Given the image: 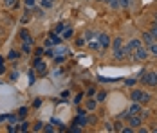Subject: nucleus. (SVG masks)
Masks as SVG:
<instances>
[{
  "mask_svg": "<svg viewBox=\"0 0 157 133\" xmlns=\"http://www.w3.org/2000/svg\"><path fill=\"white\" fill-rule=\"evenodd\" d=\"M141 81L150 85V86H157V74L155 72H148V74H143L141 76Z\"/></svg>",
  "mask_w": 157,
  "mask_h": 133,
  "instance_id": "obj_1",
  "label": "nucleus"
},
{
  "mask_svg": "<svg viewBox=\"0 0 157 133\" xmlns=\"http://www.w3.org/2000/svg\"><path fill=\"white\" fill-rule=\"evenodd\" d=\"M35 70H36V74H40V76H45V74H47V65H45L40 58L35 59Z\"/></svg>",
  "mask_w": 157,
  "mask_h": 133,
  "instance_id": "obj_2",
  "label": "nucleus"
},
{
  "mask_svg": "<svg viewBox=\"0 0 157 133\" xmlns=\"http://www.w3.org/2000/svg\"><path fill=\"white\" fill-rule=\"evenodd\" d=\"M134 52H136V59H137V61H144V59L148 58V49L143 47V45H141L139 49H136Z\"/></svg>",
  "mask_w": 157,
  "mask_h": 133,
  "instance_id": "obj_3",
  "label": "nucleus"
},
{
  "mask_svg": "<svg viewBox=\"0 0 157 133\" xmlns=\"http://www.w3.org/2000/svg\"><path fill=\"white\" fill-rule=\"evenodd\" d=\"M98 43L101 49H107L108 45H110V38H108V34H99L98 36Z\"/></svg>",
  "mask_w": 157,
  "mask_h": 133,
  "instance_id": "obj_4",
  "label": "nucleus"
},
{
  "mask_svg": "<svg viewBox=\"0 0 157 133\" xmlns=\"http://www.w3.org/2000/svg\"><path fill=\"white\" fill-rule=\"evenodd\" d=\"M128 121H130V126L132 128L141 126V117H137V115H128Z\"/></svg>",
  "mask_w": 157,
  "mask_h": 133,
  "instance_id": "obj_5",
  "label": "nucleus"
},
{
  "mask_svg": "<svg viewBox=\"0 0 157 133\" xmlns=\"http://www.w3.org/2000/svg\"><path fill=\"white\" fill-rule=\"evenodd\" d=\"M20 38L24 40V41H29V43L33 45V38H31V34H29L27 29H22V31H20Z\"/></svg>",
  "mask_w": 157,
  "mask_h": 133,
  "instance_id": "obj_6",
  "label": "nucleus"
},
{
  "mask_svg": "<svg viewBox=\"0 0 157 133\" xmlns=\"http://www.w3.org/2000/svg\"><path fill=\"white\" fill-rule=\"evenodd\" d=\"M141 45H143V43H141V40H130V41H128V49H130L132 52H134L136 49H139Z\"/></svg>",
  "mask_w": 157,
  "mask_h": 133,
  "instance_id": "obj_7",
  "label": "nucleus"
},
{
  "mask_svg": "<svg viewBox=\"0 0 157 133\" xmlns=\"http://www.w3.org/2000/svg\"><path fill=\"white\" fill-rule=\"evenodd\" d=\"M49 41H51V45H60V43H61V38H60V34L53 33V34L49 36Z\"/></svg>",
  "mask_w": 157,
  "mask_h": 133,
  "instance_id": "obj_8",
  "label": "nucleus"
},
{
  "mask_svg": "<svg viewBox=\"0 0 157 133\" xmlns=\"http://www.w3.org/2000/svg\"><path fill=\"white\" fill-rule=\"evenodd\" d=\"M130 99H132V101H136V103L141 101V99H143V92H141V90H134V92L130 94Z\"/></svg>",
  "mask_w": 157,
  "mask_h": 133,
  "instance_id": "obj_9",
  "label": "nucleus"
},
{
  "mask_svg": "<svg viewBox=\"0 0 157 133\" xmlns=\"http://www.w3.org/2000/svg\"><path fill=\"white\" fill-rule=\"evenodd\" d=\"M143 40H144V43H146V45H150V43H154V41H155V38H154V34H152V33H144V34H143Z\"/></svg>",
  "mask_w": 157,
  "mask_h": 133,
  "instance_id": "obj_10",
  "label": "nucleus"
},
{
  "mask_svg": "<svg viewBox=\"0 0 157 133\" xmlns=\"http://www.w3.org/2000/svg\"><path fill=\"white\" fill-rule=\"evenodd\" d=\"M139 112H141V106H139V104H132V106H130V110H128V114H130V115H137Z\"/></svg>",
  "mask_w": 157,
  "mask_h": 133,
  "instance_id": "obj_11",
  "label": "nucleus"
},
{
  "mask_svg": "<svg viewBox=\"0 0 157 133\" xmlns=\"http://www.w3.org/2000/svg\"><path fill=\"white\" fill-rule=\"evenodd\" d=\"M87 110H89V112H94V110H96V101H94V99H89V101H87Z\"/></svg>",
  "mask_w": 157,
  "mask_h": 133,
  "instance_id": "obj_12",
  "label": "nucleus"
},
{
  "mask_svg": "<svg viewBox=\"0 0 157 133\" xmlns=\"http://www.w3.org/2000/svg\"><path fill=\"white\" fill-rule=\"evenodd\" d=\"M20 56H22V54H20L18 51H15V49H13V51H11V52L7 54V59H18Z\"/></svg>",
  "mask_w": 157,
  "mask_h": 133,
  "instance_id": "obj_13",
  "label": "nucleus"
},
{
  "mask_svg": "<svg viewBox=\"0 0 157 133\" xmlns=\"http://www.w3.org/2000/svg\"><path fill=\"white\" fill-rule=\"evenodd\" d=\"M112 43V49H121V45H123V40L121 38H116L114 41H110Z\"/></svg>",
  "mask_w": 157,
  "mask_h": 133,
  "instance_id": "obj_14",
  "label": "nucleus"
},
{
  "mask_svg": "<svg viewBox=\"0 0 157 133\" xmlns=\"http://www.w3.org/2000/svg\"><path fill=\"white\" fill-rule=\"evenodd\" d=\"M105 99H107V92H103V90H101V92H98V94H96V101L103 103Z\"/></svg>",
  "mask_w": 157,
  "mask_h": 133,
  "instance_id": "obj_15",
  "label": "nucleus"
},
{
  "mask_svg": "<svg viewBox=\"0 0 157 133\" xmlns=\"http://www.w3.org/2000/svg\"><path fill=\"white\" fill-rule=\"evenodd\" d=\"M7 121H9V124H16L18 122V115H15V114L7 115Z\"/></svg>",
  "mask_w": 157,
  "mask_h": 133,
  "instance_id": "obj_16",
  "label": "nucleus"
},
{
  "mask_svg": "<svg viewBox=\"0 0 157 133\" xmlns=\"http://www.w3.org/2000/svg\"><path fill=\"white\" fill-rule=\"evenodd\" d=\"M114 58H116V59H123V58H125L123 51H121V49H114Z\"/></svg>",
  "mask_w": 157,
  "mask_h": 133,
  "instance_id": "obj_17",
  "label": "nucleus"
},
{
  "mask_svg": "<svg viewBox=\"0 0 157 133\" xmlns=\"http://www.w3.org/2000/svg\"><path fill=\"white\" fill-rule=\"evenodd\" d=\"M31 47H33V45H31L29 41H24V47H22V51H24L25 54H29V52H31Z\"/></svg>",
  "mask_w": 157,
  "mask_h": 133,
  "instance_id": "obj_18",
  "label": "nucleus"
},
{
  "mask_svg": "<svg viewBox=\"0 0 157 133\" xmlns=\"http://www.w3.org/2000/svg\"><path fill=\"white\" fill-rule=\"evenodd\" d=\"M63 31H65V23H58V25L54 27V33H56V34H61Z\"/></svg>",
  "mask_w": 157,
  "mask_h": 133,
  "instance_id": "obj_19",
  "label": "nucleus"
},
{
  "mask_svg": "<svg viewBox=\"0 0 157 133\" xmlns=\"http://www.w3.org/2000/svg\"><path fill=\"white\" fill-rule=\"evenodd\" d=\"M148 51H150V52H152V54H154V56H157V43H155V41H154V43H150V45H148Z\"/></svg>",
  "mask_w": 157,
  "mask_h": 133,
  "instance_id": "obj_20",
  "label": "nucleus"
},
{
  "mask_svg": "<svg viewBox=\"0 0 157 133\" xmlns=\"http://www.w3.org/2000/svg\"><path fill=\"white\" fill-rule=\"evenodd\" d=\"M25 115H27V108H25V106H22V108L18 110V117H22V119H24Z\"/></svg>",
  "mask_w": 157,
  "mask_h": 133,
  "instance_id": "obj_21",
  "label": "nucleus"
},
{
  "mask_svg": "<svg viewBox=\"0 0 157 133\" xmlns=\"http://www.w3.org/2000/svg\"><path fill=\"white\" fill-rule=\"evenodd\" d=\"M33 130H35V131H42V130H43V122H36V124L33 126Z\"/></svg>",
  "mask_w": 157,
  "mask_h": 133,
  "instance_id": "obj_22",
  "label": "nucleus"
},
{
  "mask_svg": "<svg viewBox=\"0 0 157 133\" xmlns=\"http://www.w3.org/2000/svg\"><path fill=\"white\" fill-rule=\"evenodd\" d=\"M71 36H72V29H65L63 31V38L67 40V38H71Z\"/></svg>",
  "mask_w": 157,
  "mask_h": 133,
  "instance_id": "obj_23",
  "label": "nucleus"
},
{
  "mask_svg": "<svg viewBox=\"0 0 157 133\" xmlns=\"http://www.w3.org/2000/svg\"><path fill=\"white\" fill-rule=\"evenodd\" d=\"M108 4H110V7H114V9L119 7V0H108Z\"/></svg>",
  "mask_w": 157,
  "mask_h": 133,
  "instance_id": "obj_24",
  "label": "nucleus"
},
{
  "mask_svg": "<svg viewBox=\"0 0 157 133\" xmlns=\"http://www.w3.org/2000/svg\"><path fill=\"white\" fill-rule=\"evenodd\" d=\"M125 85H126V86H134V85H136V79H134V77H130V79H126V81H125Z\"/></svg>",
  "mask_w": 157,
  "mask_h": 133,
  "instance_id": "obj_25",
  "label": "nucleus"
},
{
  "mask_svg": "<svg viewBox=\"0 0 157 133\" xmlns=\"http://www.w3.org/2000/svg\"><path fill=\"white\" fill-rule=\"evenodd\" d=\"M18 130L20 131H27V130H29V122H22V126H20Z\"/></svg>",
  "mask_w": 157,
  "mask_h": 133,
  "instance_id": "obj_26",
  "label": "nucleus"
},
{
  "mask_svg": "<svg viewBox=\"0 0 157 133\" xmlns=\"http://www.w3.org/2000/svg\"><path fill=\"white\" fill-rule=\"evenodd\" d=\"M89 47H90V49H96V51H103V49L99 47V43H94V41H92V43H89Z\"/></svg>",
  "mask_w": 157,
  "mask_h": 133,
  "instance_id": "obj_27",
  "label": "nucleus"
},
{
  "mask_svg": "<svg viewBox=\"0 0 157 133\" xmlns=\"http://www.w3.org/2000/svg\"><path fill=\"white\" fill-rule=\"evenodd\" d=\"M29 85H35V72H33V70H31V72H29Z\"/></svg>",
  "mask_w": 157,
  "mask_h": 133,
  "instance_id": "obj_28",
  "label": "nucleus"
},
{
  "mask_svg": "<svg viewBox=\"0 0 157 133\" xmlns=\"http://www.w3.org/2000/svg\"><path fill=\"white\" fill-rule=\"evenodd\" d=\"M51 5H53L51 0H42V7H51Z\"/></svg>",
  "mask_w": 157,
  "mask_h": 133,
  "instance_id": "obj_29",
  "label": "nucleus"
},
{
  "mask_svg": "<svg viewBox=\"0 0 157 133\" xmlns=\"http://www.w3.org/2000/svg\"><path fill=\"white\" fill-rule=\"evenodd\" d=\"M43 131H45V133H53V131H54V128H53L51 124H47V126L43 128Z\"/></svg>",
  "mask_w": 157,
  "mask_h": 133,
  "instance_id": "obj_30",
  "label": "nucleus"
},
{
  "mask_svg": "<svg viewBox=\"0 0 157 133\" xmlns=\"http://www.w3.org/2000/svg\"><path fill=\"white\" fill-rule=\"evenodd\" d=\"M119 5H121V7H128L130 2H128V0H119Z\"/></svg>",
  "mask_w": 157,
  "mask_h": 133,
  "instance_id": "obj_31",
  "label": "nucleus"
},
{
  "mask_svg": "<svg viewBox=\"0 0 157 133\" xmlns=\"http://www.w3.org/2000/svg\"><path fill=\"white\" fill-rule=\"evenodd\" d=\"M25 5H27V7H29L31 11H33V5H35V0H25Z\"/></svg>",
  "mask_w": 157,
  "mask_h": 133,
  "instance_id": "obj_32",
  "label": "nucleus"
},
{
  "mask_svg": "<svg viewBox=\"0 0 157 133\" xmlns=\"http://www.w3.org/2000/svg\"><path fill=\"white\" fill-rule=\"evenodd\" d=\"M7 131H9V133H13V131H18V128H16V124H11V126L7 128Z\"/></svg>",
  "mask_w": 157,
  "mask_h": 133,
  "instance_id": "obj_33",
  "label": "nucleus"
},
{
  "mask_svg": "<svg viewBox=\"0 0 157 133\" xmlns=\"http://www.w3.org/2000/svg\"><path fill=\"white\" fill-rule=\"evenodd\" d=\"M45 56H49V58H54L56 54H54V51H51V49H47V51H45Z\"/></svg>",
  "mask_w": 157,
  "mask_h": 133,
  "instance_id": "obj_34",
  "label": "nucleus"
},
{
  "mask_svg": "<svg viewBox=\"0 0 157 133\" xmlns=\"http://www.w3.org/2000/svg\"><path fill=\"white\" fill-rule=\"evenodd\" d=\"M87 124H96V117H87Z\"/></svg>",
  "mask_w": 157,
  "mask_h": 133,
  "instance_id": "obj_35",
  "label": "nucleus"
},
{
  "mask_svg": "<svg viewBox=\"0 0 157 133\" xmlns=\"http://www.w3.org/2000/svg\"><path fill=\"white\" fill-rule=\"evenodd\" d=\"M121 131L123 133H134V128L130 126V128H121Z\"/></svg>",
  "mask_w": 157,
  "mask_h": 133,
  "instance_id": "obj_36",
  "label": "nucleus"
},
{
  "mask_svg": "<svg viewBox=\"0 0 157 133\" xmlns=\"http://www.w3.org/2000/svg\"><path fill=\"white\" fill-rule=\"evenodd\" d=\"M5 5H16V0H4Z\"/></svg>",
  "mask_w": 157,
  "mask_h": 133,
  "instance_id": "obj_37",
  "label": "nucleus"
},
{
  "mask_svg": "<svg viewBox=\"0 0 157 133\" xmlns=\"http://www.w3.org/2000/svg\"><path fill=\"white\" fill-rule=\"evenodd\" d=\"M63 59H65L63 56H54V61H56V63H63Z\"/></svg>",
  "mask_w": 157,
  "mask_h": 133,
  "instance_id": "obj_38",
  "label": "nucleus"
},
{
  "mask_svg": "<svg viewBox=\"0 0 157 133\" xmlns=\"http://www.w3.org/2000/svg\"><path fill=\"white\" fill-rule=\"evenodd\" d=\"M35 54H36V58H40L42 54H43V49H36V51H35Z\"/></svg>",
  "mask_w": 157,
  "mask_h": 133,
  "instance_id": "obj_39",
  "label": "nucleus"
},
{
  "mask_svg": "<svg viewBox=\"0 0 157 133\" xmlns=\"http://www.w3.org/2000/svg\"><path fill=\"white\" fill-rule=\"evenodd\" d=\"M148 99H150V95H148V94H144V92H143V99H141V101H144V103H146Z\"/></svg>",
  "mask_w": 157,
  "mask_h": 133,
  "instance_id": "obj_40",
  "label": "nucleus"
},
{
  "mask_svg": "<svg viewBox=\"0 0 157 133\" xmlns=\"http://www.w3.org/2000/svg\"><path fill=\"white\" fill-rule=\"evenodd\" d=\"M53 124H58L60 128H63V124H61V121H56V119H53Z\"/></svg>",
  "mask_w": 157,
  "mask_h": 133,
  "instance_id": "obj_41",
  "label": "nucleus"
},
{
  "mask_svg": "<svg viewBox=\"0 0 157 133\" xmlns=\"http://www.w3.org/2000/svg\"><path fill=\"white\" fill-rule=\"evenodd\" d=\"M121 126H123L121 122H116V128H114V130H116V131H121Z\"/></svg>",
  "mask_w": 157,
  "mask_h": 133,
  "instance_id": "obj_42",
  "label": "nucleus"
},
{
  "mask_svg": "<svg viewBox=\"0 0 157 133\" xmlns=\"http://www.w3.org/2000/svg\"><path fill=\"white\" fill-rule=\"evenodd\" d=\"M152 34H154V38L157 40V25H155V27H154V29H152Z\"/></svg>",
  "mask_w": 157,
  "mask_h": 133,
  "instance_id": "obj_43",
  "label": "nucleus"
},
{
  "mask_svg": "<svg viewBox=\"0 0 157 133\" xmlns=\"http://www.w3.org/2000/svg\"><path fill=\"white\" fill-rule=\"evenodd\" d=\"M33 104H35V108H38L40 104H42V101H40V99H36V101H35V103H33Z\"/></svg>",
  "mask_w": 157,
  "mask_h": 133,
  "instance_id": "obj_44",
  "label": "nucleus"
},
{
  "mask_svg": "<svg viewBox=\"0 0 157 133\" xmlns=\"http://www.w3.org/2000/svg\"><path fill=\"white\" fill-rule=\"evenodd\" d=\"M76 43H78L79 47H81V45H83V43H85V38H79V40H78V41H76Z\"/></svg>",
  "mask_w": 157,
  "mask_h": 133,
  "instance_id": "obj_45",
  "label": "nucleus"
},
{
  "mask_svg": "<svg viewBox=\"0 0 157 133\" xmlns=\"http://www.w3.org/2000/svg\"><path fill=\"white\" fill-rule=\"evenodd\" d=\"M4 119H7V115H0V122H2Z\"/></svg>",
  "mask_w": 157,
  "mask_h": 133,
  "instance_id": "obj_46",
  "label": "nucleus"
},
{
  "mask_svg": "<svg viewBox=\"0 0 157 133\" xmlns=\"http://www.w3.org/2000/svg\"><path fill=\"white\" fill-rule=\"evenodd\" d=\"M2 63H4V58H0V67H2Z\"/></svg>",
  "mask_w": 157,
  "mask_h": 133,
  "instance_id": "obj_47",
  "label": "nucleus"
},
{
  "mask_svg": "<svg viewBox=\"0 0 157 133\" xmlns=\"http://www.w3.org/2000/svg\"><path fill=\"white\" fill-rule=\"evenodd\" d=\"M98 2H108V0H98Z\"/></svg>",
  "mask_w": 157,
  "mask_h": 133,
  "instance_id": "obj_48",
  "label": "nucleus"
},
{
  "mask_svg": "<svg viewBox=\"0 0 157 133\" xmlns=\"http://www.w3.org/2000/svg\"><path fill=\"white\" fill-rule=\"evenodd\" d=\"M51 2H54V0H51Z\"/></svg>",
  "mask_w": 157,
  "mask_h": 133,
  "instance_id": "obj_49",
  "label": "nucleus"
},
{
  "mask_svg": "<svg viewBox=\"0 0 157 133\" xmlns=\"http://www.w3.org/2000/svg\"><path fill=\"white\" fill-rule=\"evenodd\" d=\"M128 2H132V0H128Z\"/></svg>",
  "mask_w": 157,
  "mask_h": 133,
  "instance_id": "obj_50",
  "label": "nucleus"
}]
</instances>
